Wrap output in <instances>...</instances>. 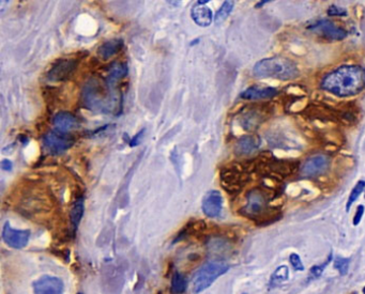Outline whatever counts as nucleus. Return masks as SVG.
<instances>
[{
	"instance_id": "f257e3e1",
	"label": "nucleus",
	"mask_w": 365,
	"mask_h": 294,
	"mask_svg": "<svg viewBox=\"0 0 365 294\" xmlns=\"http://www.w3.org/2000/svg\"><path fill=\"white\" fill-rule=\"evenodd\" d=\"M320 87L338 98H349L365 88V70L361 66H342L324 75Z\"/></svg>"
},
{
	"instance_id": "f03ea898",
	"label": "nucleus",
	"mask_w": 365,
	"mask_h": 294,
	"mask_svg": "<svg viewBox=\"0 0 365 294\" xmlns=\"http://www.w3.org/2000/svg\"><path fill=\"white\" fill-rule=\"evenodd\" d=\"M83 101L85 106L100 114H113L120 105V98L112 87L100 78H90L84 87Z\"/></svg>"
},
{
	"instance_id": "7ed1b4c3",
	"label": "nucleus",
	"mask_w": 365,
	"mask_h": 294,
	"mask_svg": "<svg viewBox=\"0 0 365 294\" xmlns=\"http://www.w3.org/2000/svg\"><path fill=\"white\" fill-rule=\"evenodd\" d=\"M273 199L269 189L256 187L247 194L245 205L241 210L243 216L255 220L258 225H269L280 219L277 209H271L270 201Z\"/></svg>"
},
{
	"instance_id": "20e7f679",
	"label": "nucleus",
	"mask_w": 365,
	"mask_h": 294,
	"mask_svg": "<svg viewBox=\"0 0 365 294\" xmlns=\"http://www.w3.org/2000/svg\"><path fill=\"white\" fill-rule=\"evenodd\" d=\"M253 75L258 78H276L290 81L299 77L300 71L296 63L288 58L275 56L258 61L253 68Z\"/></svg>"
},
{
	"instance_id": "39448f33",
	"label": "nucleus",
	"mask_w": 365,
	"mask_h": 294,
	"mask_svg": "<svg viewBox=\"0 0 365 294\" xmlns=\"http://www.w3.org/2000/svg\"><path fill=\"white\" fill-rule=\"evenodd\" d=\"M229 269V265L224 261H210L206 263L193 278V290L195 293H200L216 281L220 276L225 274Z\"/></svg>"
},
{
	"instance_id": "423d86ee",
	"label": "nucleus",
	"mask_w": 365,
	"mask_h": 294,
	"mask_svg": "<svg viewBox=\"0 0 365 294\" xmlns=\"http://www.w3.org/2000/svg\"><path fill=\"white\" fill-rule=\"evenodd\" d=\"M249 169L243 165L227 166L221 171V183L229 194L238 193L249 182Z\"/></svg>"
},
{
	"instance_id": "0eeeda50",
	"label": "nucleus",
	"mask_w": 365,
	"mask_h": 294,
	"mask_svg": "<svg viewBox=\"0 0 365 294\" xmlns=\"http://www.w3.org/2000/svg\"><path fill=\"white\" fill-rule=\"evenodd\" d=\"M330 157L324 154H315L307 157L300 166V174L304 178H314L326 173L330 168Z\"/></svg>"
},
{
	"instance_id": "6e6552de",
	"label": "nucleus",
	"mask_w": 365,
	"mask_h": 294,
	"mask_svg": "<svg viewBox=\"0 0 365 294\" xmlns=\"http://www.w3.org/2000/svg\"><path fill=\"white\" fill-rule=\"evenodd\" d=\"M43 145L52 154H61L74 145V138L67 133L53 131L44 135Z\"/></svg>"
},
{
	"instance_id": "1a4fd4ad",
	"label": "nucleus",
	"mask_w": 365,
	"mask_h": 294,
	"mask_svg": "<svg viewBox=\"0 0 365 294\" xmlns=\"http://www.w3.org/2000/svg\"><path fill=\"white\" fill-rule=\"evenodd\" d=\"M306 28L311 31L319 34L323 38L328 40H334V41H340L347 37V31L342 28L336 26L334 23H332L328 20H320L309 23Z\"/></svg>"
},
{
	"instance_id": "9d476101",
	"label": "nucleus",
	"mask_w": 365,
	"mask_h": 294,
	"mask_svg": "<svg viewBox=\"0 0 365 294\" xmlns=\"http://www.w3.org/2000/svg\"><path fill=\"white\" fill-rule=\"evenodd\" d=\"M78 61L75 58H62L55 62L46 73V79L50 82H65L74 73Z\"/></svg>"
},
{
	"instance_id": "9b49d317",
	"label": "nucleus",
	"mask_w": 365,
	"mask_h": 294,
	"mask_svg": "<svg viewBox=\"0 0 365 294\" xmlns=\"http://www.w3.org/2000/svg\"><path fill=\"white\" fill-rule=\"evenodd\" d=\"M268 117L269 113L265 107L252 106L243 110V113L239 117V123L245 131L252 132L259 128L260 124L264 123Z\"/></svg>"
},
{
	"instance_id": "f8f14e48",
	"label": "nucleus",
	"mask_w": 365,
	"mask_h": 294,
	"mask_svg": "<svg viewBox=\"0 0 365 294\" xmlns=\"http://www.w3.org/2000/svg\"><path fill=\"white\" fill-rule=\"evenodd\" d=\"M30 237L29 230H19L11 227L9 222H6L3 229V240L7 245L15 249H21L28 244Z\"/></svg>"
},
{
	"instance_id": "ddd939ff",
	"label": "nucleus",
	"mask_w": 365,
	"mask_h": 294,
	"mask_svg": "<svg viewBox=\"0 0 365 294\" xmlns=\"http://www.w3.org/2000/svg\"><path fill=\"white\" fill-rule=\"evenodd\" d=\"M203 212L210 218L218 217L223 208V197L218 190H210L204 196L202 203Z\"/></svg>"
},
{
	"instance_id": "4468645a",
	"label": "nucleus",
	"mask_w": 365,
	"mask_h": 294,
	"mask_svg": "<svg viewBox=\"0 0 365 294\" xmlns=\"http://www.w3.org/2000/svg\"><path fill=\"white\" fill-rule=\"evenodd\" d=\"M35 294H62L63 282L57 277L45 275L34 283Z\"/></svg>"
},
{
	"instance_id": "2eb2a0df",
	"label": "nucleus",
	"mask_w": 365,
	"mask_h": 294,
	"mask_svg": "<svg viewBox=\"0 0 365 294\" xmlns=\"http://www.w3.org/2000/svg\"><path fill=\"white\" fill-rule=\"evenodd\" d=\"M279 94V90H276L273 87L266 86H251L248 89H245L241 94L240 98L244 100H266L273 99Z\"/></svg>"
},
{
	"instance_id": "dca6fc26",
	"label": "nucleus",
	"mask_w": 365,
	"mask_h": 294,
	"mask_svg": "<svg viewBox=\"0 0 365 294\" xmlns=\"http://www.w3.org/2000/svg\"><path fill=\"white\" fill-rule=\"evenodd\" d=\"M261 145V139L256 134L245 135L236 142L235 153L239 156L249 155L256 151Z\"/></svg>"
},
{
	"instance_id": "f3484780",
	"label": "nucleus",
	"mask_w": 365,
	"mask_h": 294,
	"mask_svg": "<svg viewBox=\"0 0 365 294\" xmlns=\"http://www.w3.org/2000/svg\"><path fill=\"white\" fill-rule=\"evenodd\" d=\"M53 123L56 126L57 130L63 133L72 131L78 126L77 119L67 111H60L53 119Z\"/></svg>"
},
{
	"instance_id": "a211bd4d",
	"label": "nucleus",
	"mask_w": 365,
	"mask_h": 294,
	"mask_svg": "<svg viewBox=\"0 0 365 294\" xmlns=\"http://www.w3.org/2000/svg\"><path fill=\"white\" fill-rule=\"evenodd\" d=\"M191 17L197 25L201 27H208L213 21V13L210 8L197 4L191 9Z\"/></svg>"
},
{
	"instance_id": "6ab92c4d",
	"label": "nucleus",
	"mask_w": 365,
	"mask_h": 294,
	"mask_svg": "<svg viewBox=\"0 0 365 294\" xmlns=\"http://www.w3.org/2000/svg\"><path fill=\"white\" fill-rule=\"evenodd\" d=\"M123 47L122 39H112L103 43L98 49V56L102 60H108L118 54Z\"/></svg>"
},
{
	"instance_id": "aec40b11",
	"label": "nucleus",
	"mask_w": 365,
	"mask_h": 294,
	"mask_svg": "<svg viewBox=\"0 0 365 294\" xmlns=\"http://www.w3.org/2000/svg\"><path fill=\"white\" fill-rule=\"evenodd\" d=\"M128 72L129 69L128 66H126V63L115 62L108 70V75L106 77L105 82L109 87H112V88L115 89L117 83L128 75Z\"/></svg>"
},
{
	"instance_id": "412c9836",
	"label": "nucleus",
	"mask_w": 365,
	"mask_h": 294,
	"mask_svg": "<svg viewBox=\"0 0 365 294\" xmlns=\"http://www.w3.org/2000/svg\"><path fill=\"white\" fill-rule=\"evenodd\" d=\"M84 211H85L84 198L83 197H78L77 199L74 201V203L72 205V209H71V212H70L71 224H72L74 231H76L79 222H81V220L83 218Z\"/></svg>"
},
{
	"instance_id": "4be33fe9",
	"label": "nucleus",
	"mask_w": 365,
	"mask_h": 294,
	"mask_svg": "<svg viewBox=\"0 0 365 294\" xmlns=\"http://www.w3.org/2000/svg\"><path fill=\"white\" fill-rule=\"evenodd\" d=\"M289 278V268L287 265H281L277 267L275 271L273 272V274L271 275V278H270L269 281V288L272 289L276 285L281 284L282 282L288 280Z\"/></svg>"
},
{
	"instance_id": "5701e85b",
	"label": "nucleus",
	"mask_w": 365,
	"mask_h": 294,
	"mask_svg": "<svg viewBox=\"0 0 365 294\" xmlns=\"http://www.w3.org/2000/svg\"><path fill=\"white\" fill-rule=\"evenodd\" d=\"M365 189V181L363 180H360L356 182L355 186L352 188L350 195H349L348 197V200H347V203H346V211L349 212V210H350L351 205L358 200V198L360 197V195L364 192Z\"/></svg>"
},
{
	"instance_id": "b1692460",
	"label": "nucleus",
	"mask_w": 365,
	"mask_h": 294,
	"mask_svg": "<svg viewBox=\"0 0 365 294\" xmlns=\"http://www.w3.org/2000/svg\"><path fill=\"white\" fill-rule=\"evenodd\" d=\"M235 3L234 2H224L222 7L218 10V12L216 13V17H214V21L216 23H222L224 22L228 17L229 14L232 13L233 9H234Z\"/></svg>"
},
{
	"instance_id": "393cba45",
	"label": "nucleus",
	"mask_w": 365,
	"mask_h": 294,
	"mask_svg": "<svg viewBox=\"0 0 365 294\" xmlns=\"http://www.w3.org/2000/svg\"><path fill=\"white\" fill-rule=\"evenodd\" d=\"M187 289V280L180 273L176 272L171 278V291L173 293H182Z\"/></svg>"
},
{
	"instance_id": "a878e982",
	"label": "nucleus",
	"mask_w": 365,
	"mask_h": 294,
	"mask_svg": "<svg viewBox=\"0 0 365 294\" xmlns=\"http://www.w3.org/2000/svg\"><path fill=\"white\" fill-rule=\"evenodd\" d=\"M331 260H332V253H330V256L328 257L327 261H324L322 264L315 265L309 269V279H316V278H319L322 275L324 269H326L327 265L331 262Z\"/></svg>"
},
{
	"instance_id": "bb28decb",
	"label": "nucleus",
	"mask_w": 365,
	"mask_h": 294,
	"mask_svg": "<svg viewBox=\"0 0 365 294\" xmlns=\"http://www.w3.org/2000/svg\"><path fill=\"white\" fill-rule=\"evenodd\" d=\"M349 263H350V259L336 257L334 259V267L340 273V275H346L348 273Z\"/></svg>"
},
{
	"instance_id": "cd10ccee",
	"label": "nucleus",
	"mask_w": 365,
	"mask_h": 294,
	"mask_svg": "<svg viewBox=\"0 0 365 294\" xmlns=\"http://www.w3.org/2000/svg\"><path fill=\"white\" fill-rule=\"evenodd\" d=\"M289 262L292 265V267L296 269V271H303L304 265L302 263V260H301L300 256L298 253H291L289 256Z\"/></svg>"
},
{
	"instance_id": "c85d7f7f",
	"label": "nucleus",
	"mask_w": 365,
	"mask_h": 294,
	"mask_svg": "<svg viewBox=\"0 0 365 294\" xmlns=\"http://www.w3.org/2000/svg\"><path fill=\"white\" fill-rule=\"evenodd\" d=\"M328 14L330 17H347V11L342 7H338L336 5H332L329 7Z\"/></svg>"
},
{
	"instance_id": "c756f323",
	"label": "nucleus",
	"mask_w": 365,
	"mask_h": 294,
	"mask_svg": "<svg viewBox=\"0 0 365 294\" xmlns=\"http://www.w3.org/2000/svg\"><path fill=\"white\" fill-rule=\"evenodd\" d=\"M364 211H365L364 205H362V204L358 205V208H356V211L354 214V217H353V221H352L353 226H358L360 224V221L364 215Z\"/></svg>"
},
{
	"instance_id": "7c9ffc66",
	"label": "nucleus",
	"mask_w": 365,
	"mask_h": 294,
	"mask_svg": "<svg viewBox=\"0 0 365 294\" xmlns=\"http://www.w3.org/2000/svg\"><path fill=\"white\" fill-rule=\"evenodd\" d=\"M144 132H145V130H141L140 132H138L136 135H135V136L129 141V144H130V146L131 147H135V146H137L138 144H139V142H140V139L142 138V136H144Z\"/></svg>"
},
{
	"instance_id": "2f4dec72",
	"label": "nucleus",
	"mask_w": 365,
	"mask_h": 294,
	"mask_svg": "<svg viewBox=\"0 0 365 294\" xmlns=\"http://www.w3.org/2000/svg\"><path fill=\"white\" fill-rule=\"evenodd\" d=\"M2 167L4 170H11L12 169V163L9 160H4L2 162Z\"/></svg>"
},
{
	"instance_id": "473e14b6",
	"label": "nucleus",
	"mask_w": 365,
	"mask_h": 294,
	"mask_svg": "<svg viewBox=\"0 0 365 294\" xmlns=\"http://www.w3.org/2000/svg\"><path fill=\"white\" fill-rule=\"evenodd\" d=\"M270 3V0H266V2H261V3H258L255 7L256 8H260V7H263L265 4H269Z\"/></svg>"
},
{
	"instance_id": "72a5a7b5",
	"label": "nucleus",
	"mask_w": 365,
	"mask_h": 294,
	"mask_svg": "<svg viewBox=\"0 0 365 294\" xmlns=\"http://www.w3.org/2000/svg\"><path fill=\"white\" fill-rule=\"evenodd\" d=\"M363 293H364V294H365V287H364V288H363Z\"/></svg>"
},
{
	"instance_id": "f704fd0d",
	"label": "nucleus",
	"mask_w": 365,
	"mask_h": 294,
	"mask_svg": "<svg viewBox=\"0 0 365 294\" xmlns=\"http://www.w3.org/2000/svg\"><path fill=\"white\" fill-rule=\"evenodd\" d=\"M78 294H83V293H78Z\"/></svg>"
},
{
	"instance_id": "c9c22d12",
	"label": "nucleus",
	"mask_w": 365,
	"mask_h": 294,
	"mask_svg": "<svg viewBox=\"0 0 365 294\" xmlns=\"http://www.w3.org/2000/svg\"><path fill=\"white\" fill-rule=\"evenodd\" d=\"M364 198H365V194H364Z\"/></svg>"
}]
</instances>
